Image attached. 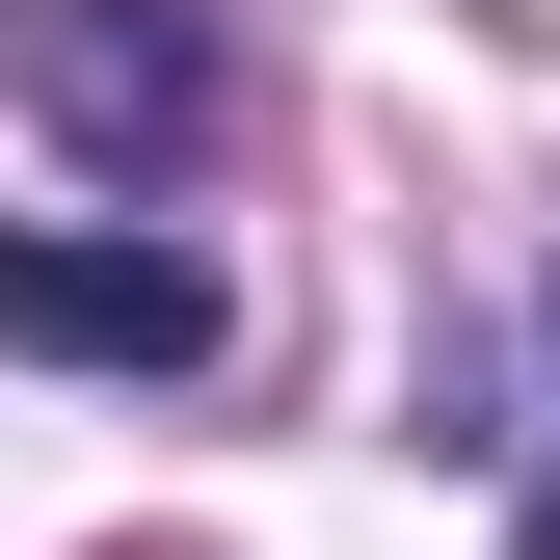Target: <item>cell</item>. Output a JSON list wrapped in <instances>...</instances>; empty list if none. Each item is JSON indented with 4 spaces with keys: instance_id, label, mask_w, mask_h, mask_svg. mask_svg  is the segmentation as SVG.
<instances>
[{
    "instance_id": "6da1fadb",
    "label": "cell",
    "mask_w": 560,
    "mask_h": 560,
    "mask_svg": "<svg viewBox=\"0 0 560 560\" xmlns=\"http://www.w3.org/2000/svg\"><path fill=\"white\" fill-rule=\"evenodd\" d=\"M27 133L81 187H187L241 133V54H214V0H27Z\"/></svg>"
},
{
    "instance_id": "7a4b0ae2",
    "label": "cell",
    "mask_w": 560,
    "mask_h": 560,
    "mask_svg": "<svg viewBox=\"0 0 560 560\" xmlns=\"http://www.w3.org/2000/svg\"><path fill=\"white\" fill-rule=\"evenodd\" d=\"M0 320H27L54 374H214V267H161V241H27Z\"/></svg>"
},
{
    "instance_id": "3957f363",
    "label": "cell",
    "mask_w": 560,
    "mask_h": 560,
    "mask_svg": "<svg viewBox=\"0 0 560 560\" xmlns=\"http://www.w3.org/2000/svg\"><path fill=\"white\" fill-rule=\"evenodd\" d=\"M534 560H560V480H534Z\"/></svg>"
}]
</instances>
